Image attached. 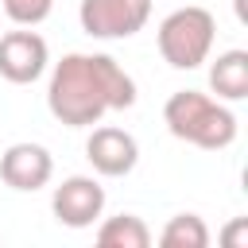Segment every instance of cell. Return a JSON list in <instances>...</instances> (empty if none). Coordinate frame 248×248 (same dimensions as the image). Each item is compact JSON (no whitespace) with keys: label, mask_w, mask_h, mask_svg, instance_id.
Here are the masks:
<instances>
[{"label":"cell","mask_w":248,"mask_h":248,"mask_svg":"<svg viewBox=\"0 0 248 248\" xmlns=\"http://www.w3.org/2000/svg\"><path fill=\"white\" fill-rule=\"evenodd\" d=\"M244 229H248V225H244V221H236V225L225 232V240H229V244H240V240H244Z\"/></svg>","instance_id":"13"},{"label":"cell","mask_w":248,"mask_h":248,"mask_svg":"<svg viewBox=\"0 0 248 248\" xmlns=\"http://www.w3.org/2000/svg\"><path fill=\"white\" fill-rule=\"evenodd\" d=\"M54 174V159L43 143H12L4 155H0V178L12 186V190H43Z\"/></svg>","instance_id":"8"},{"label":"cell","mask_w":248,"mask_h":248,"mask_svg":"<svg viewBox=\"0 0 248 248\" xmlns=\"http://www.w3.org/2000/svg\"><path fill=\"white\" fill-rule=\"evenodd\" d=\"M4 4V16L16 23V27H35L50 16L54 0H0Z\"/></svg>","instance_id":"12"},{"label":"cell","mask_w":248,"mask_h":248,"mask_svg":"<svg viewBox=\"0 0 248 248\" xmlns=\"http://www.w3.org/2000/svg\"><path fill=\"white\" fill-rule=\"evenodd\" d=\"M50 54H46V39L39 31H8L0 35V78H8L12 85H31L43 78Z\"/></svg>","instance_id":"6"},{"label":"cell","mask_w":248,"mask_h":248,"mask_svg":"<svg viewBox=\"0 0 248 248\" xmlns=\"http://www.w3.org/2000/svg\"><path fill=\"white\" fill-rule=\"evenodd\" d=\"M85 159L93 163L97 174H105V178H124V174H132L136 163H140V143H136L132 132L105 124V128H93V136L85 140Z\"/></svg>","instance_id":"7"},{"label":"cell","mask_w":248,"mask_h":248,"mask_svg":"<svg viewBox=\"0 0 248 248\" xmlns=\"http://www.w3.org/2000/svg\"><path fill=\"white\" fill-rule=\"evenodd\" d=\"M50 209L58 217V225L66 229H89L101 209H105V186L89 174H70L62 186H54L50 194Z\"/></svg>","instance_id":"5"},{"label":"cell","mask_w":248,"mask_h":248,"mask_svg":"<svg viewBox=\"0 0 248 248\" xmlns=\"http://www.w3.org/2000/svg\"><path fill=\"white\" fill-rule=\"evenodd\" d=\"M151 16V0H81L78 19L93 39H132L143 31Z\"/></svg>","instance_id":"4"},{"label":"cell","mask_w":248,"mask_h":248,"mask_svg":"<svg viewBox=\"0 0 248 248\" xmlns=\"http://www.w3.org/2000/svg\"><path fill=\"white\" fill-rule=\"evenodd\" d=\"M136 105V81L108 54H66L54 62L46 85V108L66 128H93L105 112Z\"/></svg>","instance_id":"1"},{"label":"cell","mask_w":248,"mask_h":248,"mask_svg":"<svg viewBox=\"0 0 248 248\" xmlns=\"http://www.w3.org/2000/svg\"><path fill=\"white\" fill-rule=\"evenodd\" d=\"M163 120L174 140H186L202 151H221L236 140V116L221 101H213L209 93H198V89L170 93L163 105Z\"/></svg>","instance_id":"2"},{"label":"cell","mask_w":248,"mask_h":248,"mask_svg":"<svg viewBox=\"0 0 248 248\" xmlns=\"http://www.w3.org/2000/svg\"><path fill=\"white\" fill-rule=\"evenodd\" d=\"M97 244L101 248H147L151 244V229L143 225V217L120 213V217H108L97 229Z\"/></svg>","instance_id":"10"},{"label":"cell","mask_w":248,"mask_h":248,"mask_svg":"<svg viewBox=\"0 0 248 248\" xmlns=\"http://www.w3.org/2000/svg\"><path fill=\"white\" fill-rule=\"evenodd\" d=\"M209 85L221 101H244L248 97V50H225L209 66Z\"/></svg>","instance_id":"9"},{"label":"cell","mask_w":248,"mask_h":248,"mask_svg":"<svg viewBox=\"0 0 248 248\" xmlns=\"http://www.w3.org/2000/svg\"><path fill=\"white\" fill-rule=\"evenodd\" d=\"M159 244L163 248H205L209 244V229L198 213H178L163 225L159 232Z\"/></svg>","instance_id":"11"},{"label":"cell","mask_w":248,"mask_h":248,"mask_svg":"<svg viewBox=\"0 0 248 248\" xmlns=\"http://www.w3.org/2000/svg\"><path fill=\"white\" fill-rule=\"evenodd\" d=\"M213 35H217V23L205 8L198 4H186V8H174L163 23H159V54L167 66L174 70H198L209 50H213Z\"/></svg>","instance_id":"3"}]
</instances>
